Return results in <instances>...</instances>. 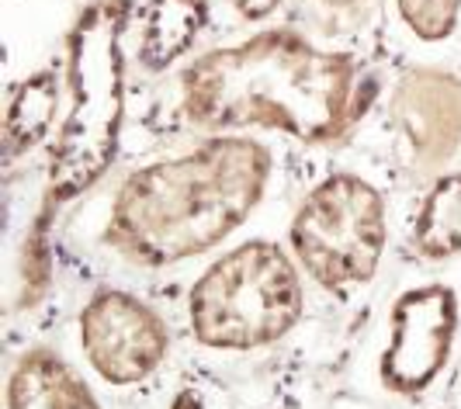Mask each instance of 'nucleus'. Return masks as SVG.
<instances>
[{
  "mask_svg": "<svg viewBox=\"0 0 461 409\" xmlns=\"http://www.w3.org/2000/svg\"><path fill=\"white\" fill-rule=\"evenodd\" d=\"M357 69L288 32L202 56L185 73V108L202 125H260L299 139H333L350 125Z\"/></svg>",
  "mask_w": 461,
  "mask_h": 409,
  "instance_id": "1",
  "label": "nucleus"
},
{
  "mask_svg": "<svg viewBox=\"0 0 461 409\" xmlns=\"http://www.w3.org/2000/svg\"><path fill=\"white\" fill-rule=\"evenodd\" d=\"M271 157L250 139H212L122 184L112 240L142 264H177L212 250L264 195Z\"/></svg>",
  "mask_w": 461,
  "mask_h": 409,
  "instance_id": "2",
  "label": "nucleus"
},
{
  "mask_svg": "<svg viewBox=\"0 0 461 409\" xmlns=\"http://www.w3.org/2000/svg\"><path fill=\"white\" fill-rule=\"evenodd\" d=\"M122 4L91 7L69 39L73 105L49 167L52 198L63 202L91 187L118 153L125 84H122Z\"/></svg>",
  "mask_w": 461,
  "mask_h": 409,
  "instance_id": "3",
  "label": "nucleus"
},
{
  "mask_svg": "<svg viewBox=\"0 0 461 409\" xmlns=\"http://www.w3.org/2000/svg\"><path fill=\"white\" fill-rule=\"evenodd\" d=\"M191 330L205 347L247 350L285 337L302 316V281L275 243H247L215 260L191 292Z\"/></svg>",
  "mask_w": 461,
  "mask_h": 409,
  "instance_id": "4",
  "label": "nucleus"
},
{
  "mask_svg": "<svg viewBox=\"0 0 461 409\" xmlns=\"http://www.w3.org/2000/svg\"><path fill=\"white\" fill-rule=\"evenodd\" d=\"M292 243L323 288L361 285L385 250V202L368 181L337 174L302 202Z\"/></svg>",
  "mask_w": 461,
  "mask_h": 409,
  "instance_id": "5",
  "label": "nucleus"
},
{
  "mask_svg": "<svg viewBox=\"0 0 461 409\" xmlns=\"http://www.w3.org/2000/svg\"><path fill=\"white\" fill-rule=\"evenodd\" d=\"M80 341L94 371L112 386L142 382L167 358L163 319L129 292L104 288L87 302L80 316Z\"/></svg>",
  "mask_w": 461,
  "mask_h": 409,
  "instance_id": "6",
  "label": "nucleus"
},
{
  "mask_svg": "<svg viewBox=\"0 0 461 409\" xmlns=\"http://www.w3.org/2000/svg\"><path fill=\"white\" fill-rule=\"evenodd\" d=\"M455 323V295L440 285L416 288L399 298L393 313V341L382 358L385 386L402 395H413L430 386L447 361Z\"/></svg>",
  "mask_w": 461,
  "mask_h": 409,
  "instance_id": "7",
  "label": "nucleus"
},
{
  "mask_svg": "<svg viewBox=\"0 0 461 409\" xmlns=\"http://www.w3.org/2000/svg\"><path fill=\"white\" fill-rule=\"evenodd\" d=\"M399 122L427 159L447 157L461 139V87L438 73L410 77L399 91Z\"/></svg>",
  "mask_w": 461,
  "mask_h": 409,
  "instance_id": "8",
  "label": "nucleus"
},
{
  "mask_svg": "<svg viewBox=\"0 0 461 409\" xmlns=\"http://www.w3.org/2000/svg\"><path fill=\"white\" fill-rule=\"evenodd\" d=\"M7 409H101L67 361L52 350H28L7 386Z\"/></svg>",
  "mask_w": 461,
  "mask_h": 409,
  "instance_id": "9",
  "label": "nucleus"
},
{
  "mask_svg": "<svg viewBox=\"0 0 461 409\" xmlns=\"http://www.w3.org/2000/svg\"><path fill=\"white\" fill-rule=\"evenodd\" d=\"M205 18V0H153L142 22V46H139L142 63L149 69L170 67L194 42Z\"/></svg>",
  "mask_w": 461,
  "mask_h": 409,
  "instance_id": "10",
  "label": "nucleus"
},
{
  "mask_svg": "<svg viewBox=\"0 0 461 409\" xmlns=\"http://www.w3.org/2000/svg\"><path fill=\"white\" fill-rule=\"evenodd\" d=\"M416 247L427 257L461 253V174H451L427 195L416 219Z\"/></svg>",
  "mask_w": 461,
  "mask_h": 409,
  "instance_id": "11",
  "label": "nucleus"
},
{
  "mask_svg": "<svg viewBox=\"0 0 461 409\" xmlns=\"http://www.w3.org/2000/svg\"><path fill=\"white\" fill-rule=\"evenodd\" d=\"M52 112H56V84H52V77L39 73V77L24 80L18 94H14V101H11V108H7V129H4L7 153L28 150L49 129Z\"/></svg>",
  "mask_w": 461,
  "mask_h": 409,
  "instance_id": "12",
  "label": "nucleus"
},
{
  "mask_svg": "<svg viewBox=\"0 0 461 409\" xmlns=\"http://www.w3.org/2000/svg\"><path fill=\"white\" fill-rule=\"evenodd\" d=\"M461 0H399L402 22L413 28L420 39H447L458 22Z\"/></svg>",
  "mask_w": 461,
  "mask_h": 409,
  "instance_id": "13",
  "label": "nucleus"
},
{
  "mask_svg": "<svg viewBox=\"0 0 461 409\" xmlns=\"http://www.w3.org/2000/svg\"><path fill=\"white\" fill-rule=\"evenodd\" d=\"M275 4L277 0H240V11H243L247 18H260V14H267Z\"/></svg>",
  "mask_w": 461,
  "mask_h": 409,
  "instance_id": "14",
  "label": "nucleus"
},
{
  "mask_svg": "<svg viewBox=\"0 0 461 409\" xmlns=\"http://www.w3.org/2000/svg\"><path fill=\"white\" fill-rule=\"evenodd\" d=\"M326 4H337V7H350V4H357V0H326Z\"/></svg>",
  "mask_w": 461,
  "mask_h": 409,
  "instance_id": "15",
  "label": "nucleus"
}]
</instances>
